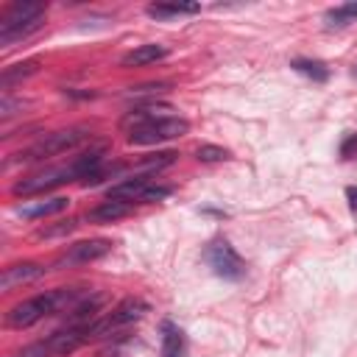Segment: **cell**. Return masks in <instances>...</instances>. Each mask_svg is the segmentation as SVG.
<instances>
[{
    "label": "cell",
    "instance_id": "obj_21",
    "mask_svg": "<svg viewBox=\"0 0 357 357\" xmlns=\"http://www.w3.org/2000/svg\"><path fill=\"white\" fill-rule=\"evenodd\" d=\"M75 226H78V220H75V218H70V220H61L59 226H47V229H39V237H61V234H70Z\"/></svg>",
    "mask_w": 357,
    "mask_h": 357
},
{
    "label": "cell",
    "instance_id": "obj_14",
    "mask_svg": "<svg viewBox=\"0 0 357 357\" xmlns=\"http://www.w3.org/2000/svg\"><path fill=\"white\" fill-rule=\"evenodd\" d=\"M70 206V198L64 195H56V198H45V201H36V204H22L17 212L22 218H47V215H59Z\"/></svg>",
    "mask_w": 357,
    "mask_h": 357
},
{
    "label": "cell",
    "instance_id": "obj_1",
    "mask_svg": "<svg viewBox=\"0 0 357 357\" xmlns=\"http://www.w3.org/2000/svg\"><path fill=\"white\" fill-rule=\"evenodd\" d=\"M103 167V151H89V153H81L75 156L70 165H59V167H47V170H39L33 176H25L20 178L11 192L14 195H39V192H47L53 187H61L73 178H89L95 176L98 170Z\"/></svg>",
    "mask_w": 357,
    "mask_h": 357
},
{
    "label": "cell",
    "instance_id": "obj_19",
    "mask_svg": "<svg viewBox=\"0 0 357 357\" xmlns=\"http://www.w3.org/2000/svg\"><path fill=\"white\" fill-rule=\"evenodd\" d=\"M290 67H293L296 73H301V75H307V78L318 81V84H324V81L329 78L326 64H324V61H315V59H293V61H290Z\"/></svg>",
    "mask_w": 357,
    "mask_h": 357
},
{
    "label": "cell",
    "instance_id": "obj_16",
    "mask_svg": "<svg viewBox=\"0 0 357 357\" xmlns=\"http://www.w3.org/2000/svg\"><path fill=\"white\" fill-rule=\"evenodd\" d=\"M324 22H326V28H346V25L357 22V3H340V6L329 8L324 14Z\"/></svg>",
    "mask_w": 357,
    "mask_h": 357
},
{
    "label": "cell",
    "instance_id": "obj_15",
    "mask_svg": "<svg viewBox=\"0 0 357 357\" xmlns=\"http://www.w3.org/2000/svg\"><path fill=\"white\" fill-rule=\"evenodd\" d=\"M195 11H201L198 3H151V6H148V17H156V20L181 17V14H195Z\"/></svg>",
    "mask_w": 357,
    "mask_h": 357
},
{
    "label": "cell",
    "instance_id": "obj_17",
    "mask_svg": "<svg viewBox=\"0 0 357 357\" xmlns=\"http://www.w3.org/2000/svg\"><path fill=\"white\" fill-rule=\"evenodd\" d=\"M184 335L181 329H176L173 324H165V335H162V357H184Z\"/></svg>",
    "mask_w": 357,
    "mask_h": 357
},
{
    "label": "cell",
    "instance_id": "obj_10",
    "mask_svg": "<svg viewBox=\"0 0 357 357\" xmlns=\"http://www.w3.org/2000/svg\"><path fill=\"white\" fill-rule=\"evenodd\" d=\"M165 112H170V109H167V106H162V103H142V106H137V109L126 112V114H123V120H120V126H123L126 131H134V128L148 126V123H153V120H159V117H167Z\"/></svg>",
    "mask_w": 357,
    "mask_h": 357
},
{
    "label": "cell",
    "instance_id": "obj_23",
    "mask_svg": "<svg viewBox=\"0 0 357 357\" xmlns=\"http://www.w3.org/2000/svg\"><path fill=\"white\" fill-rule=\"evenodd\" d=\"M346 198H349V206L357 209V187H346Z\"/></svg>",
    "mask_w": 357,
    "mask_h": 357
},
{
    "label": "cell",
    "instance_id": "obj_3",
    "mask_svg": "<svg viewBox=\"0 0 357 357\" xmlns=\"http://www.w3.org/2000/svg\"><path fill=\"white\" fill-rule=\"evenodd\" d=\"M45 22V3H11L0 20V45H11L20 42L25 36H31L33 31H39Z\"/></svg>",
    "mask_w": 357,
    "mask_h": 357
},
{
    "label": "cell",
    "instance_id": "obj_20",
    "mask_svg": "<svg viewBox=\"0 0 357 357\" xmlns=\"http://www.w3.org/2000/svg\"><path fill=\"white\" fill-rule=\"evenodd\" d=\"M195 156L201 162H220V159H229V151L226 148H218V145H201L195 151Z\"/></svg>",
    "mask_w": 357,
    "mask_h": 357
},
{
    "label": "cell",
    "instance_id": "obj_11",
    "mask_svg": "<svg viewBox=\"0 0 357 357\" xmlns=\"http://www.w3.org/2000/svg\"><path fill=\"white\" fill-rule=\"evenodd\" d=\"M131 212H134V204H131V201L109 198V201H103L100 206L89 209V212H86V220H95V223H114V220H120V218H126V215H131Z\"/></svg>",
    "mask_w": 357,
    "mask_h": 357
},
{
    "label": "cell",
    "instance_id": "obj_7",
    "mask_svg": "<svg viewBox=\"0 0 357 357\" xmlns=\"http://www.w3.org/2000/svg\"><path fill=\"white\" fill-rule=\"evenodd\" d=\"M190 123L181 120V117H159L148 126H139L134 131H128V145H159V142H167V139H176L181 134H187Z\"/></svg>",
    "mask_w": 357,
    "mask_h": 357
},
{
    "label": "cell",
    "instance_id": "obj_5",
    "mask_svg": "<svg viewBox=\"0 0 357 357\" xmlns=\"http://www.w3.org/2000/svg\"><path fill=\"white\" fill-rule=\"evenodd\" d=\"M89 340V324L84 326H64L59 332H53L45 340H36L31 346H25L20 351V357H50V354H70L78 346H84Z\"/></svg>",
    "mask_w": 357,
    "mask_h": 357
},
{
    "label": "cell",
    "instance_id": "obj_6",
    "mask_svg": "<svg viewBox=\"0 0 357 357\" xmlns=\"http://www.w3.org/2000/svg\"><path fill=\"white\" fill-rule=\"evenodd\" d=\"M145 312H148V304H145V301H139V298H126V301H120L112 312H106L103 318H95V321L89 324V337H106V335H112V332H117V329H123V326L139 321Z\"/></svg>",
    "mask_w": 357,
    "mask_h": 357
},
{
    "label": "cell",
    "instance_id": "obj_24",
    "mask_svg": "<svg viewBox=\"0 0 357 357\" xmlns=\"http://www.w3.org/2000/svg\"><path fill=\"white\" fill-rule=\"evenodd\" d=\"M354 75H357V61H354Z\"/></svg>",
    "mask_w": 357,
    "mask_h": 357
},
{
    "label": "cell",
    "instance_id": "obj_8",
    "mask_svg": "<svg viewBox=\"0 0 357 357\" xmlns=\"http://www.w3.org/2000/svg\"><path fill=\"white\" fill-rule=\"evenodd\" d=\"M204 259L209 262V268H212L220 279H231V282H237V279H243V273H245V262H243V257H240L226 240L212 243V245L204 251Z\"/></svg>",
    "mask_w": 357,
    "mask_h": 357
},
{
    "label": "cell",
    "instance_id": "obj_12",
    "mask_svg": "<svg viewBox=\"0 0 357 357\" xmlns=\"http://www.w3.org/2000/svg\"><path fill=\"white\" fill-rule=\"evenodd\" d=\"M42 273H45V268H39L36 262L8 265V268H3V279H0V284H3V290H14L17 284L33 282V279H36V276H42Z\"/></svg>",
    "mask_w": 357,
    "mask_h": 357
},
{
    "label": "cell",
    "instance_id": "obj_2",
    "mask_svg": "<svg viewBox=\"0 0 357 357\" xmlns=\"http://www.w3.org/2000/svg\"><path fill=\"white\" fill-rule=\"evenodd\" d=\"M89 290H67V287H59V290H47V293H42V296H33V298H28V301H20V304H14L11 310H8V315H6V324L8 326H17V329H25V326H33L36 321H42V318H47V315H53V312H70L84 296H86Z\"/></svg>",
    "mask_w": 357,
    "mask_h": 357
},
{
    "label": "cell",
    "instance_id": "obj_18",
    "mask_svg": "<svg viewBox=\"0 0 357 357\" xmlns=\"http://www.w3.org/2000/svg\"><path fill=\"white\" fill-rule=\"evenodd\" d=\"M36 70H39V61H20V64H11V67L3 70V75H0V86L8 89V86H14L17 81L33 75Z\"/></svg>",
    "mask_w": 357,
    "mask_h": 357
},
{
    "label": "cell",
    "instance_id": "obj_13",
    "mask_svg": "<svg viewBox=\"0 0 357 357\" xmlns=\"http://www.w3.org/2000/svg\"><path fill=\"white\" fill-rule=\"evenodd\" d=\"M165 56H167V47L165 45H139V47L128 50L120 59V64L123 67H145V64H153V61H159Z\"/></svg>",
    "mask_w": 357,
    "mask_h": 357
},
{
    "label": "cell",
    "instance_id": "obj_22",
    "mask_svg": "<svg viewBox=\"0 0 357 357\" xmlns=\"http://www.w3.org/2000/svg\"><path fill=\"white\" fill-rule=\"evenodd\" d=\"M351 151H357V134H349V139L340 145V153L343 156H351Z\"/></svg>",
    "mask_w": 357,
    "mask_h": 357
},
{
    "label": "cell",
    "instance_id": "obj_4",
    "mask_svg": "<svg viewBox=\"0 0 357 357\" xmlns=\"http://www.w3.org/2000/svg\"><path fill=\"white\" fill-rule=\"evenodd\" d=\"M84 139H89L86 126H73V128H64V131H53V134H45L42 139H36L33 145H28L25 151L14 153V162H42L47 156L78 148Z\"/></svg>",
    "mask_w": 357,
    "mask_h": 357
},
{
    "label": "cell",
    "instance_id": "obj_9",
    "mask_svg": "<svg viewBox=\"0 0 357 357\" xmlns=\"http://www.w3.org/2000/svg\"><path fill=\"white\" fill-rule=\"evenodd\" d=\"M109 251H112V240H84V243H73V245L53 262V268L86 265V262H95V259L106 257Z\"/></svg>",
    "mask_w": 357,
    "mask_h": 357
}]
</instances>
